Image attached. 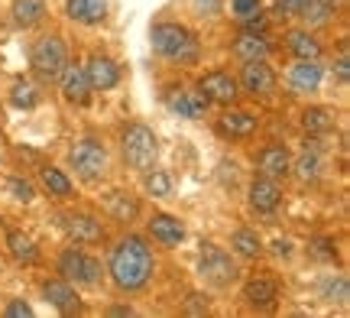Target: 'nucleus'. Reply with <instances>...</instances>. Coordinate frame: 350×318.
Masks as SVG:
<instances>
[{
	"instance_id": "nucleus-1",
	"label": "nucleus",
	"mask_w": 350,
	"mask_h": 318,
	"mask_svg": "<svg viewBox=\"0 0 350 318\" xmlns=\"http://www.w3.org/2000/svg\"><path fill=\"white\" fill-rule=\"evenodd\" d=\"M104 273L111 276V282L120 293H139V289H146L152 273H156V256H152V247L146 243V237H139V234L120 237L111 247Z\"/></svg>"
},
{
	"instance_id": "nucleus-2",
	"label": "nucleus",
	"mask_w": 350,
	"mask_h": 318,
	"mask_svg": "<svg viewBox=\"0 0 350 318\" xmlns=\"http://www.w3.org/2000/svg\"><path fill=\"white\" fill-rule=\"evenodd\" d=\"M150 46L152 52L172 65H195L201 59V42L198 36L178 20H159L150 29Z\"/></svg>"
},
{
	"instance_id": "nucleus-3",
	"label": "nucleus",
	"mask_w": 350,
	"mask_h": 318,
	"mask_svg": "<svg viewBox=\"0 0 350 318\" xmlns=\"http://www.w3.org/2000/svg\"><path fill=\"white\" fill-rule=\"evenodd\" d=\"M120 156H124L126 169H133L139 176L156 165V159H159V137L152 133L150 124H139V120L126 124L124 133H120Z\"/></svg>"
},
{
	"instance_id": "nucleus-4",
	"label": "nucleus",
	"mask_w": 350,
	"mask_h": 318,
	"mask_svg": "<svg viewBox=\"0 0 350 318\" xmlns=\"http://www.w3.org/2000/svg\"><path fill=\"white\" fill-rule=\"evenodd\" d=\"M68 165L75 169V176L85 182V185H98L107 176V165H111V156H107V146L98 137H81L78 143H72L68 150Z\"/></svg>"
},
{
	"instance_id": "nucleus-5",
	"label": "nucleus",
	"mask_w": 350,
	"mask_h": 318,
	"mask_svg": "<svg viewBox=\"0 0 350 318\" xmlns=\"http://www.w3.org/2000/svg\"><path fill=\"white\" fill-rule=\"evenodd\" d=\"M55 269H59L62 280H68L72 286H85V289H98L104 276H107L98 256H91L81 247H65L59 260H55Z\"/></svg>"
},
{
	"instance_id": "nucleus-6",
	"label": "nucleus",
	"mask_w": 350,
	"mask_h": 318,
	"mask_svg": "<svg viewBox=\"0 0 350 318\" xmlns=\"http://www.w3.org/2000/svg\"><path fill=\"white\" fill-rule=\"evenodd\" d=\"M198 273L204 282H211L214 289H227L240 280V267L237 260L227 254L224 247L217 243H201V254H198Z\"/></svg>"
},
{
	"instance_id": "nucleus-7",
	"label": "nucleus",
	"mask_w": 350,
	"mask_h": 318,
	"mask_svg": "<svg viewBox=\"0 0 350 318\" xmlns=\"http://www.w3.org/2000/svg\"><path fill=\"white\" fill-rule=\"evenodd\" d=\"M29 65L42 81H55L62 75V68L68 65V46L59 33H46L33 42V52H29Z\"/></svg>"
},
{
	"instance_id": "nucleus-8",
	"label": "nucleus",
	"mask_w": 350,
	"mask_h": 318,
	"mask_svg": "<svg viewBox=\"0 0 350 318\" xmlns=\"http://www.w3.org/2000/svg\"><path fill=\"white\" fill-rule=\"evenodd\" d=\"M198 88L201 94L208 98L211 104H221V107H230V104H237V98L243 94L237 85V78L224 72V68H211V72H204L198 78Z\"/></svg>"
},
{
	"instance_id": "nucleus-9",
	"label": "nucleus",
	"mask_w": 350,
	"mask_h": 318,
	"mask_svg": "<svg viewBox=\"0 0 350 318\" xmlns=\"http://www.w3.org/2000/svg\"><path fill=\"white\" fill-rule=\"evenodd\" d=\"M237 85H240V91H247L250 98L266 101V98H273V91H275V72L266 65V59H253V62H243Z\"/></svg>"
},
{
	"instance_id": "nucleus-10",
	"label": "nucleus",
	"mask_w": 350,
	"mask_h": 318,
	"mask_svg": "<svg viewBox=\"0 0 350 318\" xmlns=\"http://www.w3.org/2000/svg\"><path fill=\"white\" fill-rule=\"evenodd\" d=\"M59 221H62V230L75 243H100L104 241V224H100V217L91 215V211H65Z\"/></svg>"
},
{
	"instance_id": "nucleus-11",
	"label": "nucleus",
	"mask_w": 350,
	"mask_h": 318,
	"mask_svg": "<svg viewBox=\"0 0 350 318\" xmlns=\"http://www.w3.org/2000/svg\"><path fill=\"white\" fill-rule=\"evenodd\" d=\"M85 75H88V85L91 91H113L120 85V65L113 62L111 55H104V52H91L85 62Z\"/></svg>"
},
{
	"instance_id": "nucleus-12",
	"label": "nucleus",
	"mask_w": 350,
	"mask_h": 318,
	"mask_svg": "<svg viewBox=\"0 0 350 318\" xmlns=\"http://www.w3.org/2000/svg\"><path fill=\"white\" fill-rule=\"evenodd\" d=\"M42 295H46V302H49L52 308H59L62 315H81V312H85V302H81L78 289L68 280H62V276L42 282Z\"/></svg>"
},
{
	"instance_id": "nucleus-13",
	"label": "nucleus",
	"mask_w": 350,
	"mask_h": 318,
	"mask_svg": "<svg viewBox=\"0 0 350 318\" xmlns=\"http://www.w3.org/2000/svg\"><path fill=\"white\" fill-rule=\"evenodd\" d=\"M256 127H260V120H256L250 111H240L234 104H230L224 114L217 117V124H214L217 137H224V140H247V137L256 133Z\"/></svg>"
},
{
	"instance_id": "nucleus-14",
	"label": "nucleus",
	"mask_w": 350,
	"mask_h": 318,
	"mask_svg": "<svg viewBox=\"0 0 350 318\" xmlns=\"http://www.w3.org/2000/svg\"><path fill=\"white\" fill-rule=\"evenodd\" d=\"M247 202L256 215H273L275 208L282 204V189H279V182L269 176H253L250 189H247Z\"/></svg>"
},
{
	"instance_id": "nucleus-15",
	"label": "nucleus",
	"mask_w": 350,
	"mask_h": 318,
	"mask_svg": "<svg viewBox=\"0 0 350 318\" xmlns=\"http://www.w3.org/2000/svg\"><path fill=\"white\" fill-rule=\"evenodd\" d=\"M59 81V91H62V98L68 104H75V107H85L88 101H91V85H88V75H85V65H65L62 75L55 78Z\"/></svg>"
},
{
	"instance_id": "nucleus-16",
	"label": "nucleus",
	"mask_w": 350,
	"mask_h": 318,
	"mask_svg": "<svg viewBox=\"0 0 350 318\" xmlns=\"http://www.w3.org/2000/svg\"><path fill=\"white\" fill-rule=\"evenodd\" d=\"M208 107H211V101L201 94L198 85H195V88L182 85V88H172V91H169V111H172V114H178V117L198 120V117L208 114Z\"/></svg>"
},
{
	"instance_id": "nucleus-17",
	"label": "nucleus",
	"mask_w": 350,
	"mask_h": 318,
	"mask_svg": "<svg viewBox=\"0 0 350 318\" xmlns=\"http://www.w3.org/2000/svg\"><path fill=\"white\" fill-rule=\"evenodd\" d=\"M256 172H260V176L275 178V182H282V178L292 176V153H288L282 143H269V146H262L260 156H256Z\"/></svg>"
},
{
	"instance_id": "nucleus-18",
	"label": "nucleus",
	"mask_w": 350,
	"mask_h": 318,
	"mask_svg": "<svg viewBox=\"0 0 350 318\" xmlns=\"http://www.w3.org/2000/svg\"><path fill=\"white\" fill-rule=\"evenodd\" d=\"M321 78H325V72H321L318 59H295V65L288 68L286 81L292 94H314V91L321 88Z\"/></svg>"
},
{
	"instance_id": "nucleus-19",
	"label": "nucleus",
	"mask_w": 350,
	"mask_h": 318,
	"mask_svg": "<svg viewBox=\"0 0 350 318\" xmlns=\"http://www.w3.org/2000/svg\"><path fill=\"white\" fill-rule=\"evenodd\" d=\"M146 230H150V237L159 243V247H169V250L185 241V224L175 215H165V211L152 215L150 221H146Z\"/></svg>"
},
{
	"instance_id": "nucleus-20",
	"label": "nucleus",
	"mask_w": 350,
	"mask_h": 318,
	"mask_svg": "<svg viewBox=\"0 0 350 318\" xmlns=\"http://www.w3.org/2000/svg\"><path fill=\"white\" fill-rule=\"evenodd\" d=\"M230 52H234V59H240V62H253V59H269V52H273V42H269V36H266L262 29H243V33L234 39Z\"/></svg>"
},
{
	"instance_id": "nucleus-21",
	"label": "nucleus",
	"mask_w": 350,
	"mask_h": 318,
	"mask_svg": "<svg viewBox=\"0 0 350 318\" xmlns=\"http://www.w3.org/2000/svg\"><path fill=\"white\" fill-rule=\"evenodd\" d=\"M100 208H104V215L111 217V221H117V224H130V221L139 217V198L130 195V191H124V189L107 191L104 202H100Z\"/></svg>"
},
{
	"instance_id": "nucleus-22",
	"label": "nucleus",
	"mask_w": 350,
	"mask_h": 318,
	"mask_svg": "<svg viewBox=\"0 0 350 318\" xmlns=\"http://www.w3.org/2000/svg\"><path fill=\"white\" fill-rule=\"evenodd\" d=\"M65 16L81 26H100L107 20V0H68Z\"/></svg>"
},
{
	"instance_id": "nucleus-23",
	"label": "nucleus",
	"mask_w": 350,
	"mask_h": 318,
	"mask_svg": "<svg viewBox=\"0 0 350 318\" xmlns=\"http://www.w3.org/2000/svg\"><path fill=\"white\" fill-rule=\"evenodd\" d=\"M279 299V282L269 276H250L243 282V302L250 308H269Z\"/></svg>"
},
{
	"instance_id": "nucleus-24",
	"label": "nucleus",
	"mask_w": 350,
	"mask_h": 318,
	"mask_svg": "<svg viewBox=\"0 0 350 318\" xmlns=\"http://www.w3.org/2000/svg\"><path fill=\"white\" fill-rule=\"evenodd\" d=\"M39 185H42L46 195L55 198V202H68V198L75 195V185H72L68 172L59 169V165H42V169H39Z\"/></svg>"
},
{
	"instance_id": "nucleus-25",
	"label": "nucleus",
	"mask_w": 350,
	"mask_h": 318,
	"mask_svg": "<svg viewBox=\"0 0 350 318\" xmlns=\"http://www.w3.org/2000/svg\"><path fill=\"white\" fill-rule=\"evenodd\" d=\"M286 46L295 59H321V55H325V46L314 39V33L308 29V26H305V29H288Z\"/></svg>"
},
{
	"instance_id": "nucleus-26",
	"label": "nucleus",
	"mask_w": 350,
	"mask_h": 318,
	"mask_svg": "<svg viewBox=\"0 0 350 318\" xmlns=\"http://www.w3.org/2000/svg\"><path fill=\"white\" fill-rule=\"evenodd\" d=\"M10 13L16 29H33V26H39L46 20L49 7H46V0H13Z\"/></svg>"
},
{
	"instance_id": "nucleus-27",
	"label": "nucleus",
	"mask_w": 350,
	"mask_h": 318,
	"mask_svg": "<svg viewBox=\"0 0 350 318\" xmlns=\"http://www.w3.org/2000/svg\"><path fill=\"white\" fill-rule=\"evenodd\" d=\"M334 124H338V117H334L331 107H308V111L301 114V130H305L308 137H325V133L334 130Z\"/></svg>"
},
{
	"instance_id": "nucleus-28",
	"label": "nucleus",
	"mask_w": 350,
	"mask_h": 318,
	"mask_svg": "<svg viewBox=\"0 0 350 318\" xmlns=\"http://www.w3.org/2000/svg\"><path fill=\"white\" fill-rule=\"evenodd\" d=\"M7 250L13 254V260H20V263H26V267L39 263L36 241H33L29 234H23V230H7Z\"/></svg>"
},
{
	"instance_id": "nucleus-29",
	"label": "nucleus",
	"mask_w": 350,
	"mask_h": 318,
	"mask_svg": "<svg viewBox=\"0 0 350 318\" xmlns=\"http://www.w3.org/2000/svg\"><path fill=\"white\" fill-rule=\"evenodd\" d=\"M230 250L243 260H256L262 254V237L253 228H237L230 234Z\"/></svg>"
},
{
	"instance_id": "nucleus-30",
	"label": "nucleus",
	"mask_w": 350,
	"mask_h": 318,
	"mask_svg": "<svg viewBox=\"0 0 350 318\" xmlns=\"http://www.w3.org/2000/svg\"><path fill=\"white\" fill-rule=\"evenodd\" d=\"M143 189L150 191L152 198H169L172 195V176L165 172V169H146L143 172Z\"/></svg>"
},
{
	"instance_id": "nucleus-31",
	"label": "nucleus",
	"mask_w": 350,
	"mask_h": 318,
	"mask_svg": "<svg viewBox=\"0 0 350 318\" xmlns=\"http://www.w3.org/2000/svg\"><path fill=\"white\" fill-rule=\"evenodd\" d=\"M292 172L301 178V182H314V178L321 176V156L314 153V150H305L299 156V163L292 159Z\"/></svg>"
},
{
	"instance_id": "nucleus-32",
	"label": "nucleus",
	"mask_w": 350,
	"mask_h": 318,
	"mask_svg": "<svg viewBox=\"0 0 350 318\" xmlns=\"http://www.w3.org/2000/svg\"><path fill=\"white\" fill-rule=\"evenodd\" d=\"M321 299L331 302V306H347V299H350L347 276H331V280H325V286H321Z\"/></svg>"
},
{
	"instance_id": "nucleus-33",
	"label": "nucleus",
	"mask_w": 350,
	"mask_h": 318,
	"mask_svg": "<svg viewBox=\"0 0 350 318\" xmlns=\"http://www.w3.org/2000/svg\"><path fill=\"white\" fill-rule=\"evenodd\" d=\"M10 104L13 107H23V111H29V107H36L39 104V91L29 85V81H13V88H10Z\"/></svg>"
},
{
	"instance_id": "nucleus-34",
	"label": "nucleus",
	"mask_w": 350,
	"mask_h": 318,
	"mask_svg": "<svg viewBox=\"0 0 350 318\" xmlns=\"http://www.w3.org/2000/svg\"><path fill=\"white\" fill-rule=\"evenodd\" d=\"M301 20L308 26H325V23H331V16H334V10L327 7V3H321V0H308L305 3V10L299 13Z\"/></svg>"
},
{
	"instance_id": "nucleus-35",
	"label": "nucleus",
	"mask_w": 350,
	"mask_h": 318,
	"mask_svg": "<svg viewBox=\"0 0 350 318\" xmlns=\"http://www.w3.org/2000/svg\"><path fill=\"white\" fill-rule=\"evenodd\" d=\"M7 191H10L16 202H23V204H29L33 198H36V185H33L29 178H20V176L7 178Z\"/></svg>"
},
{
	"instance_id": "nucleus-36",
	"label": "nucleus",
	"mask_w": 350,
	"mask_h": 318,
	"mask_svg": "<svg viewBox=\"0 0 350 318\" xmlns=\"http://www.w3.org/2000/svg\"><path fill=\"white\" fill-rule=\"evenodd\" d=\"M230 10H234V16L240 23H247L250 16L262 13V0H230Z\"/></svg>"
},
{
	"instance_id": "nucleus-37",
	"label": "nucleus",
	"mask_w": 350,
	"mask_h": 318,
	"mask_svg": "<svg viewBox=\"0 0 350 318\" xmlns=\"http://www.w3.org/2000/svg\"><path fill=\"white\" fill-rule=\"evenodd\" d=\"M312 256H318V260H327V263H334L338 260V250H334V241L331 237H318V241H312Z\"/></svg>"
},
{
	"instance_id": "nucleus-38",
	"label": "nucleus",
	"mask_w": 350,
	"mask_h": 318,
	"mask_svg": "<svg viewBox=\"0 0 350 318\" xmlns=\"http://www.w3.org/2000/svg\"><path fill=\"white\" fill-rule=\"evenodd\" d=\"M3 315H7V318H29V315H33V306H29V302H23V299H13V302H7Z\"/></svg>"
},
{
	"instance_id": "nucleus-39",
	"label": "nucleus",
	"mask_w": 350,
	"mask_h": 318,
	"mask_svg": "<svg viewBox=\"0 0 350 318\" xmlns=\"http://www.w3.org/2000/svg\"><path fill=\"white\" fill-rule=\"evenodd\" d=\"M305 3L308 0H275V10L282 13V16H299L305 10Z\"/></svg>"
},
{
	"instance_id": "nucleus-40",
	"label": "nucleus",
	"mask_w": 350,
	"mask_h": 318,
	"mask_svg": "<svg viewBox=\"0 0 350 318\" xmlns=\"http://www.w3.org/2000/svg\"><path fill=\"white\" fill-rule=\"evenodd\" d=\"M185 312L188 315H201V312H208V295L191 293L188 295V302H185Z\"/></svg>"
},
{
	"instance_id": "nucleus-41",
	"label": "nucleus",
	"mask_w": 350,
	"mask_h": 318,
	"mask_svg": "<svg viewBox=\"0 0 350 318\" xmlns=\"http://www.w3.org/2000/svg\"><path fill=\"white\" fill-rule=\"evenodd\" d=\"M191 7H195L198 13L214 16V13H221V0H191Z\"/></svg>"
},
{
	"instance_id": "nucleus-42",
	"label": "nucleus",
	"mask_w": 350,
	"mask_h": 318,
	"mask_svg": "<svg viewBox=\"0 0 350 318\" xmlns=\"http://www.w3.org/2000/svg\"><path fill=\"white\" fill-rule=\"evenodd\" d=\"M273 254L275 256H288L292 254V243L288 241H273Z\"/></svg>"
},
{
	"instance_id": "nucleus-43",
	"label": "nucleus",
	"mask_w": 350,
	"mask_h": 318,
	"mask_svg": "<svg viewBox=\"0 0 350 318\" xmlns=\"http://www.w3.org/2000/svg\"><path fill=\"white\" fill-rule=\"evenodd\" d=\"M338 78L340 81H347V55H340L338 59Z\"/></svg>"
},
{
	"instance_id": "nucleus-44",
	"label": "nucleus",
	"mask_w": 350,
	"mask_h": 318,
	"mask_svg": "<svg viewBox=\"0 0 350 318\" xmlns=\"http://www.w3.org/2000/svg\"><path fill=\"white\" fill-rule=\"evenodd\" d=\"M111 315H133V308H130V306H117V308H111Z\"/></svg>"
},
{
	"instance_id": "nucleus-45",
	"label": "nucleus",
	"mask_w": 350,
	"mask_h": 318,
	"mask_svg": "<svg viewBox=\"0 0 350 318\" xmlns=\"http://www.w3.org/2000/svg\"><path fill=\"white\" fill-rule=\"evenodd\" d=\"M321 3H327L331 10H338V7H340V0H321Z\"/></svg>"
},
{
	"instance_id": "nucleus-46",
	"label": "nucleus",
	"mask_w": 350,
	"mask_h": 318,
	"mask_svg": "<svg viewBox=\"0 0 350 318\" xmlns=\"http://www.w3.org/2000/svg\"><path fill=\"white\" fill-rule=\"evenodd\" d=\"M0 165H3V159H0Z\"/></svg>"
}]
</instances>
